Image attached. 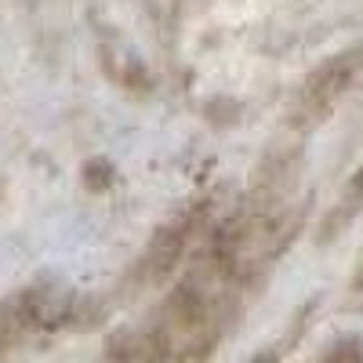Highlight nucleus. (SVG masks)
Instances as JSON below:
<instances>
[{
  "mask_svg": "<svg viewBox=\"0 0 363 363\" xmlns=\"http://www.w3.org/2000/svg\"><path fill=\"white\" fill-rule=\"evenodd\" d=\"M240 277L215 258H207L203 272H189L153 313L145 327L120 330L109 342L116 359H200L218 345L222 327L233 313V287Z\"/></svg>",
  "mask_w": 363,
  "mask_h": 363,
  "instance_id": "obj_1",
  "label": "nucleus"
},
{
  "mask_svg": "<svg viewBox=\"0 0 363 363\" xmlns=\"http://www.w3.org/2000/svg\"><path fill=\"white\" fill-rule=\"evenodd\" d=\"M87 306L80 294H73L62 284L40 280L33 287H22L11 294L0 309V349H11L15 342L29 335H44V330H66L87 320Z\"/></svg>",
  "mask_w": 363,
  "mask_h": 363,
  "instance_id": "obj_2",
  "label": "nucleus"
},
{
  "mask_svg": "<svg viewBox=\"0 0 363 363\" xmlns=\"http://www.w3.org/2000/svg\"><path fill=\"white\" fill-rule=\"evenodd\" d=\"M200 203L186 207V211H178V215L171 222H164L153 240L145 244V251L138 255V262L128 269V287L131 291H145V287H157L164 280H171V272L178 269V262L186 258L189 251V240L200 225Z\"/></svg>",
  "mask_w": 363,
  "mask_h": 363,
  "instance_id": "obj_3",
  "label": "nucleus"
},
{
  "mask_svg": "<svg viewBox=\"0 0 363 363\" xmlns=\"http://www.w3.org/2000/svg\"><path fill=\"white\" fill-rule=\"evenodd\" d=\"M359 77H363V44H356L342 55H330L327 62H320L309 73V80L301 84L294 120L298 124H316V120H323Z\"/></svg>",
  "mask_w": 363,
  "mask_h": 363,
  "instance_id": "obj_4",
  "label": "nucleus"
},
{
  "mask_svg": "<svg viewBox=\"0 0 363 363\" xmlns=\"http://www.w3.org/2000/svg\"><path fill=\"white\" fill-rule=\"evenodd\" d=\"M359 211H363V160H359V167L352 171V178L345 182V193H342L338 207L327 215V222H323V233H320V236H323V240H330L338 229H345V225L359 215Z\"/></svg>",
  "mask_w": 363,
  "mask_h": 363,
  "instance_id": "obj_5",
  "label": "nucleus"
},
{
  "mask_svg": "<svg viewBox=\"0 0 363 363\" xmlns=\"http://www.w3.org/2000/svg\"><path fill=\"white\" fill-rule=\"evenodd\" d=\"M113 182H116V171H113L109 160L95 157V160H87V164H84V186H87L91 193H106V189H113Z\"/></svg>",
  "mask_w": 363,
  "mask_h": 363,
  "instance_id": "obj_6",
  "label": "nucleus"
}]
</instances>
